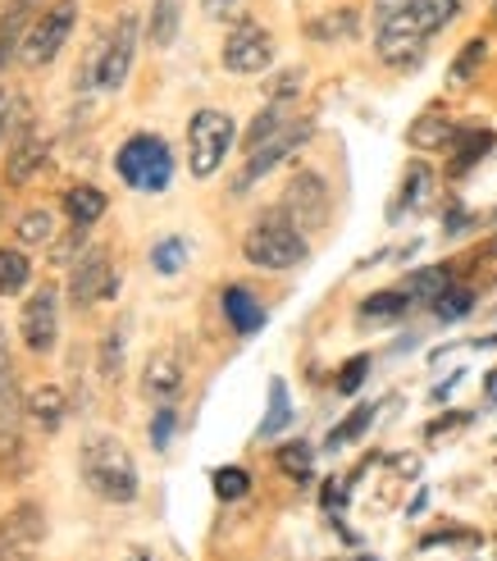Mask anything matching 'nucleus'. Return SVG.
Returning a JSON list of instances; mask_svg holds the SVG:
<instances>
[{"label": "nucleus", "instance_id": "obj_13", "mask_svg": "<svg viewBox=\"0 0 497 561\" xmlns=\"http://www.w3.org/2000/svg\"><path fill=\"white\" fill-rule=\"evenodd\" d=\"M284 215L297 229H324L328 224V183L320 174H297L284 192Z\"/></svg>", "mask_w": 497, "mask_h": 561}, {"label": "nucleus", "instance_id": "obj_43", "mask_svg": "<svg viewBox=\"0 0 497 561\" xmlns=\"http://www.w3.org/2000/svg\"><path fill=\"white\" fill-rule=\"evenodd\" d=\"M10 388H19V383H14V360L5 347V333H0V392H10Z\"/></svg>", "mask_w": 497, "mask_h": 561}, {"label": "nucleus", "instance_id": "obj_10", "mask_svg": "<svg viewBox=\"0 0 497 561\" xmlns=\"http://www.w3.org/2000/svg\"><path fill=\"white\" fill-rule=\"evenodd\" d=\"M19 333H23V347L33 356H46L55 347V339H60V297H55L50 284H42L33 297L23 301Z\"/></svg>", "mask_w": 497, "mask_h": 561}, {"label": "nucleus", "instance_id": "obj_33", "mask_svg": "<svg viewBox=\"0 0 497 561\" xmlns=\"http://www.w3.org/2000/svg\"><path fill=\"white\" fill-rule=\"evenodd\" d=\"M456 142H461V151H456V160H452V170L461 174V170H471L479 156L493 151V133H465V137H456Z\"/></svg>", "mask_w": 497, "mask_h": 561}, {"label": "nucleus", "instance_id": "obj_41", "mask_svg": "<svg viewBox=\"0 0 497 561\" xmlns=\"http://www.w3.org/2000/svg\"><path fill=\"white\" fill-rule=\"evenodd\" d=\"M82 247V229H78V224H73V233L65 238V242H55V251H50V261L55 265H65V261H73V251Z\"/></svg>", "mask_w": 497, "mask_h": 561}, {"label": "nucleus", "instance_id": "obj_50", "mask_svg": "<svg viewBox=\"0 0 497 561\" xmlns=\"http://www.w3.org/2000/svg\"><path fill=\"white\" fill-rule=\"evenodd\" d=\"M351 561H374V557H351Z\"/></svg>", "mask_w": 497, "mask_h": 561}, {"label": "nucleus", "instance_id": "obj_38", "mask_svg": "<svg viewBox=\"0 0 497 561\" xmlns=\"http://www.w3.org/2000/svg\"><path fill=\"white\" fill-rule=\"evenodd\" d=\"M471 306H475V293H471V288H448L443 297L434 301V311L443 316V320H461L465 311H471Z\"/></svg>", "mask_w": 497, "mask_h": 561}, {"label": "nucleus", "instance_id": "obj_19", "mask_svg": "<svg viewBox=\"0 0 497 561\" xmlns=\"http://www.w3.org/2000/svg\"><path fill=\"white\" fill-rule=\"evenodd\" d=\"M224 316L238 333H256L265 324V311H261V301L252 297V288H242V284H229L224 288Z\"/></svg>", "mask_w": 497, "mask_h": 561}, {"label": "nucleus", "instance_id": "obj_18", "mask_svg": "<svg viewBox=\"0 0 497 561\" xmlns=\"http://www.w3.org/2000/svg\"><path fill=\"white\" fill-rule=\"evenodd\" d=\"M411 147H420V151H443V147H452L456 142V128H452V119L443 115V110H429V115H420L416 124H411Z\"/></svg>", "mask_w": 497, "mask_h": 561}, {"label": "nucleus", "instance_id": "obj_5", "mask_svg": "<svg viewBox=\"0 0 497 561\" xmlns=\"http://www.w3.org/2000/svg\"><path fill=\"white\" fill-rule=\"evenodd\" d=\"M233 137H238V124H233L229 110H197L192 124H187V164H192V174L210 179L219 164H224Z\"/></svg>", "mask_w": 497, "mask_h": 561}, {"label": "nucleus", "instance_id": "obj_15", "mask_svg": "<svg viewBox=\"0 0 497 561\" xmlns=\"http://www.w3.org/2000/svg\"><path fill=\"white\" fill-rule=\"evenodd\" d=\"M142 392L155 402V407H170L178 392H183V366H178V356L174 352H155L147 360V370H142Z\"/></svg>", "mask_w": 497, "mask_h": 561}, {"label": "nucleus", "instance_id": "obj_29", "mask_svg": "<svg viewBox=\"0 0 497 561\" xmlns=\"http://www.w3.org/2000/svg\"><path fill=\"white\" fill-rule=\"evenodd\" d=\"M429 183H434V170H429L425 160L406 164V179H402V206H420L425 196H429Z\"/></svg>", "mask_w": 497, "mask_h": 561}, {"label": "nucleus", "instance_id": "obj_20", "mask_svg": "<svg viewBox=\"0 0 497 561\" xmlns=\"http://www.w3.org/2000/svg\"><path fill=\"white\" fill-rule=\"evenodd\" d=\"M356 33H361V14L356 10H328V14H320V19H311L307 23V37L311 42H351Z\"/></svg>", "mask_w": 497, "mask_h": 561}, {"label": "nucleus", "instance_id": "obj_9", "mask_svg": "<svg viewBox=\"0 0 497 561\" xmlns=\"http://www.w3.org/2000/svg\"><path fill=\"white\" fill-rule=\"evenodd\" d=\"M46 543V512L42 502H19L0 516V561H37Z\"/></svg>", "mask_w": 497, "mask_h": 561}, {"label": "nucleus", "instance_id": "obj_32", "mask_svg": "<svg viewBox=\"0 0 497 561\" xmlns=\"http://www.w3.org/2000/svg\"><path fill=\"white\" fill-rule=\"evenodd\" d=\"M279 470L288 474V480H311V447L307 443H288V447H279Z\"/></svg>", "mask_w": 497, "mask_h": 561}, {"label": "nucleus", "instance_id": "obj_47", "mask_svg": "<svg viewBox=\"0 0 497 561\" xmlns=\"http://www.w3.org/2000/svg\"><path fill=\"white\" fill-rule=\"evenodd\" d=\"M124 561H155V557H151V552H142V548H132Z\"/></svg>", "mask_w": 497, "mask_h": 561}, {"label": "nucleus", "instance_id": "obj_26", "mask_svg": "<svg viewBox=\"0 0 497 561\" xmlns=\"http://www.w3.org/2000/svg\"><path fill=\"white\" fill-rule=\"evenodd\" d=\"M288 420H292V407H288V383H284V379H274V383H269V415L261 420V438L284 434V430H288Z\"/></svg>", "mask_w": 497, "mask_h": 561}, {"label": "nucleus", "instance_id": "obj_28", "mask_svg": "<svg viewBox=\"0 0 497 561\" xmlns=\"http://www.w3.org/2000/svg\"><path fill=\"white\" fill-rule=\"evenodd\" d=\"M411 306V297L406 293H397V288H389V293H374V297H366L361 301V320H393V316H402Z\"/></svg>", "mask_w": 497, "mask_h": 561}, {"label": "nucleus", "instance_id": "obj_45", "mask_svg": "<svg viewBox=\"0 0 497 561\" xmlns=\"http://www.w3.org/2000/svg\"><path fill=\"white\" fill-rule=\"evenodd\" d=\"M10 119H14V96L0 88V142H5V133H10Z\"/></svg>", "mask_w": 497, "mask_h": 561}, {"label": "nucleus", "instance_id": "obj_30", "mask_svg": "<svg viewBox=\"0 0 497 561\" xmlns=\"http://www.w3.org/2000/svg\"><path fill=\"white\" fill-rule=\"evenodd\" d=\"M215 493L224 502H238V497L252 493V474H246L242 466H219L215 470Z\"/></svg>", "mask_w": 497, "mask_h": 561}, {"label": "nucleus", "instance_id": "obj_42", "mask_svg": "<svg viewBox=\"0 0 497 561\" xmlns=\"http://www.w3.org/2000/svg\"><path fill=\"white\" fill-rule=\"evenodd\" d=\"M274 101H284V96H292V92H301V69H284V78L274 82Z\"/></svg>", "mask_w": 497, "mask_h": 561}, {"label": "nucleus", "instance_id": "obj_39", "mask_svg": "<svg viewBox=\"0 0 497 561\" xmlns=\"http://www.w3.org/2000/svg\"><path fill=\"white\" fill-rule=\"evenodd\" d=\"M366 375H370V356H351V360H347V370L338 375V392H356Z\"/></svg>", "mask_w": 497, "mask_h": 561}, {"label": "nucleus", "instance_id": "obj_21", "mask_svg": "<svg viewBox=\"0 0 497 561\" xmlns=\"http://www.w3.org/2000/svg\"><path fill=\"white\" fill-rule=\"evenodd\" d=\"M65 210H69V224H78V229H92V224L105 215V192L78 183L65 192Z\"/></svg>", "mask_w": 497, "mask_h": 561}, {"label": "nucleus", "instance_id": "obj_17", "mask_svg": "<svg viewBox=\"0 0 497 561\" xmlns=\"http://www.w3.org/2000/svg\"><path fill=\"white\" fill-rule=\"evenodd\" d=\"M46 137H37V133H23L19 142L10 147V160H5V183H14V187H23L27 179H33L42 164H46Z\"/></svg>", "mask_w": 497, "mask_h": 561}, {"label": "nucleus", "instance_id": "obj_40", "mask_svg": "<svg viewBox=\"0 0 497 561\" xmlns=\"http://www.w3.org/2000/svg\"><path fill=\"white\" fill-rule=\"evenodd\" d=\"M170 434H174V411H170V407H160L155 420H151V443L160 447V453L170 447Z\"/></svg>", "mask_w": 497, "mask_h": 561}, {"label": "nucleus", "instance_id": "obj_36", "mask_svg": "<svg viewBox=\"0 0 497 561\" xmlns=\"http://www.w3.org/2000/svg\"><path fill=\"white\" fill-rule=\"evenodd\" d=\"M279 128H284V105L274 101L269 110H261V115H256V124H252V133H246V151H252V147H261L265 137H274Z\"/></svg>", "mask_w": 497, "mask_h": 561}, {"label": "nucleus", "instance_id": "obj_2", "mask_svg": "<svg viewBox=\"0 0 497 561\" xmlns=\"http://www.w3.org/2000/svg\"><path fill=\"white\" fill-rule=\"evenodd\" d=\"M78 470H82V480H88V489L105 502H132L137 497V466L115 434L82 438Z\"/></svg>", "mask_w": 497, "mask_h": 561}, {"label": "nucleus", "instance_id": "obj_49", "mask_svg": "<svg viewBox=\"0 0 497 561\" xmlns=\"http://www.w3.org/2000/svg\"><path fill=\"white\" fill-rule=\"evenodd\" d=\"M488 388H493V392H497V375H493V379H488Z\"/></svg>", "mask_w": 497, "mask_h": 561}, {"label": "nucleus", "instance_id": "obj_24", "mask_svg": "<svg viewBox=\"0 0 497 561\" xmlns=\"http://www.w3.org/2000/svg\"><path fill=\"white\" fill-rule=\"evenodd\" d=\"M178 14H183L178 0H155V5H151V42H155L160 50L174 46V37H178Z\"/></svg>", "mask_w": 497, "mask_h": 561}, {"label": "nucleus", "instance_id": "obj_22", "mask_svg": "<svg viewBox=\"0 0 497 561\" xmlns=\"http://www.w3.org/2000/svg\"><path fill=\"white\" fill-rule=\"evenodd\" d=\"M23 37H27V0H14V5L0 14V73H5V65L14 60Z\"/></svg>", "mask_w": 497, "mask_h": 561}, {"label": "nucleus", "instance_id": "obj_27", "mask_svg": "<svg viewBox=\"0 0 497 561\" xmlns=\"http://www.w3.org/2000/svg\"><path fill=\"white\" fill-rule=\"evenodd\" d=\"M14 233H19V242H50L55 219H50V210H46V206H33V210H23V215H19Z\"/></svg>", "mask_w": 497, "mask_h": 561}, {"label": "nucleus", "instance_id": "obj_6", "mask_svg": "<svg viewBox=\"0 0 497 561\" xmlns=\"http://www.w3.org/2000/svg\"><path fill=\"white\" fill-rule=\"evenodd\" d=\"M132 50H137V14H124L115 23V33L96 46L88 73H82V88H92V82L96 88H109V92L124 88L128 69H132Z\"/></svg>", "mask_w": 497, "mask_h": 561}, {"label": "nucleus", "instance_id": "obj_23", "mask_svg": "<svg viewBox=\"0 0 497 561\" xmlns=\"http://www.w3.org/2000/svg\"><path fill=\"white\" fill-rule=\"evenodd\" d=\"M452 284H448V270L443 265H429V270H416L411 274V284H406V297L411 301H438Z\"/></svg>", "mask_w": 497, "mask_h": 561}, {"label": "nucleus", "instance_id": "obj_44", "mask_svg": "<svg viewBox=\"0 0 497 561\" xmlns=\"http://www.w3.org/2000/svg\"><path fill=\"white\" fill-rule=\"evenodd\" d=\"M406 5H411V0H374V19H379V23H389V19L402 14Z\"/></svg>", "mask_w": 497, "mask_h": 561}, {"label": "nucleus", "instance_id": "obj_48", "mask_svg": "<svg viewBox=\"0 0 497 561\" xmlns=\"http://www.w3.org/2000/svg\"><path fill=\"white\" fill-rule=\"evenodd\" d=\"M0 219H5V192H0Z\"/></svg>", "mask_w": 497, "mask_h": 561}, {"label": "nucleus", "instance_id": "obj_4", "mask_svg": "<svg viewBox=\"0 0 497 561\" xmlns=\"http://www.w3.org/2000/svg\"><path fill=\"white\" fill-rule=\"evenodd\" d=\"M115 170L137 192H164V187H170V179H174V156H170V147H164L155 133H137V137H128V142L119 147Z\"/></svg>", "mask_w": 497, "mask_h": 561}, {"label": "nucleus", "instance_id": "obj_3", "mask_svg": "<svg viewBox=\"0 0 497 561\" xmlns=\"http://www.w3.org/2000/svg\"><path fill=\"white\" fill-rule=\"evenodd\" d=\"M242 256L256 270H297L307 261V233L297 229L288 215H265L261 224H252V233L242 238Z\"/></svg>", "mask_w": 497, "mask_h": 561}, {"label": "nucleus", "instance_id": "obj_1", "mask_svg": "<svg viewBox=\"0 0 497 561\" xmlns=\"http://www.w3.org/2000/svg\"><path fill=\"white\" fill-rule=\"evenodd\" d=\"M456 14H461V0H411L402 14L379 23V60L393 65V69L416 65L429 46V37L438 27H448Z\"/></svg>", "mask_w": 497, "mask_h": 561}, {"label": "nucleus", "instance_id": "obj_8", "mask_svg": "<svg viewBox=\"0 0 497 561\" xmlns=\"http://www.w3.org/2000/svg\"><path fill=\"white\" fill-rule=\"evenodd\" d=\"M73 19H78V5H73V0H55L50 10H42V14L33 19V27H27L23 46H19L23 65H27V69H42V65H50L55 55H60V46L69 42V33H73Z\"/></svg>", "mask_w": 497, "mask_h": 561}, {"label": "nucleus", "instance_id": "obj_46", "mask_svg": "<svg viewBox=\"0 0 497 561\" xmlns=\"http://www.w3.org/2000/svg\"><path fill=\"white\" fill-rule=\"evenodd\" d=\"M224 10H233V0H206V14H215V19H219Z\"/></svg>", "mask_w": 497, "mask_h": 561}, {"label": "nucleus", "instance_id": "obj_37", "mask_svg": "<svg viewBox=\"0 0 497 561\" xmlns=\"http://www.w3.org/2000/svg\"><path fill=\"white\" fill-rule=\"evenodd\" d=\"M484 60H488V42H484V37H475L471 46H465V50L456 55V65H452V78H456V82H471V78H475V69H479Z\"/></svg>", "mask_w": 497, "mask_h": 561}, {"label": "nucleus", "instance_id": "obj_14", "mask_svg": "<svg viewBox=\"0 0 497 561\" xmlns=\"http://www.w3.org/2000/svg\"><path fill=\"white\" fill-rule=\"evenodd\" d=\"M274 60V37L261 23H238L224 42V69L229 73H265Z\"/></svg>", "mask_w": 497, "mask_h": 561}, {"label": "nucleus", "instance_id": "obj_35", "mask_svg": "<svg viewBox=\"0 0 497 561\" xmlns=\"http://www.w3.org/2000/svg\"><path fill=\"white\" fill-rule=\"evenodd\" d=\"M370 420H374V407H356L347 420H343V425L334 430V434H328V447H343V443H356V438H361L366 430H370Z\"/></svg>", "mask_w": 497, "mask_h": 561}, {"label": "nucleus", "instance_id": "obj_31", "mask_svg": "<svg viewBox=\"0 0 497 561\" xmlns=\"http://www.w3.org/2000/svg\"><path fill=\"white\" fill-rule=\"evenodd\" d=\"M151 265H155L160 274H178V270L187 265V242H183V238L155 242V247H151Z\"/></svg>", "mask_w": 497, "mask_h": 561}, {"label": "nucleus", "instance_id": "obj_34", "mask_svg": "<svg viewBox=\"0 0 497 561\" xmlns=\"http://www.w3.org/2000/svg\"><path fill=\"white\" fill-rule=\"evenodd\" d=\"M101 375L119 379L124 375V329H109L101 339Z\"/></svg>", "mask_w": 497, "mask_h": 561}, {"label": "nucleus", "instance_id": "obj_16", "mask_svg": "<svg viewBox=\"0 0 497 561\" xmlns=\"http://www.w3.org/2000/svg\"><path fill=\"white\" fill-rule=\"evenodd\" d=\"M27 420L42 430V434H55L65 425V415H69V402H65V388H55V383H42L27 392Z\"/></svg>", "mask_w": 497, "mask_h": 561}, {"label": "nucleus", "instance_id": "obj_25", "mask_svg": "<svg viewBox=\"0 0 497 561\" xmlns=\"http://www.w3.org/2000/svg\"><path fill=\"white\" fill-rule=\"evenodd\" d=\"M27 274H33V265H27V256L19 247H0V297H10L27 284Z\"/></svg>", "mask_w": 497, "mask_h": 561}, {"label": "nucleus", "instance_id": "obj_11", "mask_svg": "<svg viewBox=\"0 0 497 561\" xmlns=\"http://www.w3.org/2000/svg\"><path fill=\"white\" fill-rule=\"evenodd\" d=\"M307 142H311V124H284L274 137H265L261 147L246 151V170H242V179H238V192H246L256 179H265L274 164H284L288 156H297Z\"/></svg>", "mask_w": 497, "mask_h": 561}, {"label": "nucleus", "instance_id": "obj_7", "mask_svg": "<svg viewBox=\"0 0 497 561\" xmlns=\"http://www.w3.org/2000/svg\"><path fill=\"white\" fill-rule=\"evenodd\" d=\"M27 407L19 402V388L0 392V484H19L33 474V443L23 438Z\"/></svg>", "mask_w": 497, "mask_h": 561}, {"label": "nucleus", "instance_id": "obj_12", "mask_svg": "<svg viewBox=\"0 0 497 561\" xmlns=\"http://www.w3.org/2000/svg\"><path fill=\"white\" fill-rule=\"evenodd\" d=\"M115 288H119V274H115V265H109V256L101 247H88L78 256L73 274H69V301L73 306H92V301L115 297Z\"/></svg>", "mask_w": 497, "mask_h": 561}]
</instances>
